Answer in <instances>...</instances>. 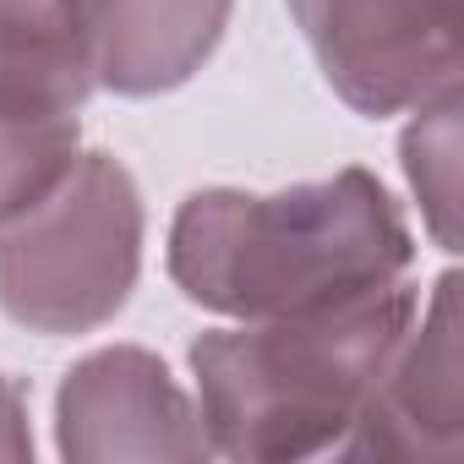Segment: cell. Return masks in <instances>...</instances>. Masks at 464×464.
<instances>
[{
	"mask_svg": "<svg viewBox=\"0 0 464 464\" xmlns=\"http://www.w3.org/2000/svg\"><path fill=\"white\" fill-rule=\"evenodd\" d=\"M404 236L377 186L339 175L285 197L208 191L175 224L169 268L191 301L246 317H295L377 290Z\"/></svg>",
	"mask_w": 464,
	"mask_h": 464,
	"instance_id": "1",
	"label": "cell"
},
{
	"mask_svg": "<svg viewBox=\"0 0 464 464\" xmlns=\"http://www.w3.org/2000/svg\"><path fill=\"white\" fill-rule=\"evenodd\" d=\"M404 295H350L339 306L295 312L279 328L213 334L197 344L202 404L229 453H301L317 448L350 410L361 377L382 361Z\"/></svg>",
	"mask_w": 464,
	"mask_h": 464,
	"instance_id": "2",
	"label": "cell"
},
{
	"mask_svg": "<svg viewBox=\"0 0 464 464\" xmlns=\"http://www.w3.org/2000/svg\"><path fill=\"white\" fill-rule=\"evenodd\" d=\"M137 274V197L115 159H88L0 236V301L66 334L104 323Z\"/></svg>",
	"mask_w": 464,
	"mask_h": 464,
	"instance_id": "3",
	"label": "cell"
},
{
	"mask_svg": "<svg viewBox=\"0 0 464 464\" xmlns=\"http://www.w3.org/2000/svg\"><path fill=\"white\" fill-rule=\"evenodd\" d=\"M66 453H191V415L164 366L137 350H110L77 366L61 393Z\"/></svg>",
	"mask_w": 464,
	"mask_h": 464,
	"instance_id": "4",
	"label": "cell"
},
{
	"mask_svg": "<svg viewBox=\"0 0 464 464\" xmlns=\"http://www.w3.org/2000/svg\"><path fill=\"white\" fill-rule=\"evenodd\" d=\"M229 0H82L93 72L121 93H153L213 50Z\"/></svg>",
	"mask_w": 464,
	"mask_h": 464,
	"instance_id": "5",
	"label": "cell"
},
{
	"mask_svg": "<svg viewBox=\"0 0 464 464\" xmlns=\"http://www.w3.org/2000/svg\"><path fill=\"white\" fill-rule=\"evenodd\" d=\"M328 77L366 110L420 82V0H295Z\"/></svg>",
	"mask_w": 464,
	"mask_h": 464,
	"instance_id": "6",
	"label": "cell"
},
{
	"mask_svg": "<svg viewBox=\"0 0 464 464\" xmlns=\"http://www.w3.org/2000/svg\"><path fill=\"white\" fill-rule=\"evenodd\" d=\"M93 82L82 0H0V93L77 110Z\"/></svg>",
	"mask_w": 464,
	"mask_h": 464,
	"instance_id": "7",
	"label": "cell"
},
{
	"mask_svg": "<svg viewBox=\"0 0 464 464\" xmlns=\"http://www.w3.org/2000/svg\"><path fill=\"white\" fill-rule=\"evenodd\" d=\"M77 153V115L50 99L0 93V218H17L44 202Z\"/></svg>",
	"mask_w": 464,
	"mask_h": 464,
	"instance_id": "8",
	"label": "cell"
},
{
	"mask_svg": "<svg viewBox=\"0 0 464 464\" xmlns=\"http://www.w3.org/2000/svg\"><path fill=\"white\" fill-rule=\"evenodd\" d=\"M23 410H17V393L0 382V453H28V437H23Z\"/></svg>",
	"mask_w": 464,
	"mask_h": 464,
	"instance_id": "9",
	"label": "cell"
}]
</instances>
